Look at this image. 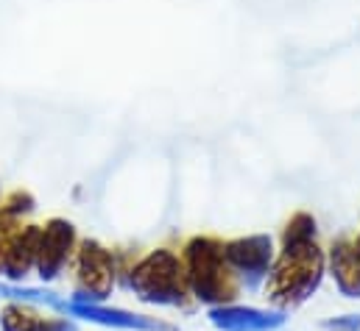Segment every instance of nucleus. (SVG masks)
<instances>
[{
    "label": "nucleus",
    "instance_id": "f257e3e1",
    "mask_svg": "<svg viewBox=\"0 0 360 331\" xmlns=\"http://www.w3.org/2000/svg\"><path fill=\"white\" fill-rule=\"evenodd\" d=\"M321 276H324V253L319 250L316 240L282 245V253L271 264L266 278L271 304L282 309L304 304L319 290Z\"/></svg>",
    "mask_w": 360,
    "mask_h": 331
},
{
    "label": "nucleus",
    "instance_id": "f03ea898",
    "mask_svg": "<svg viewBox=\"0 0 360 331\" xmlns=\"http://www.w3.org/2000/svg\"><path fill=\"white\" fill-rule=\"evenodd\" d=\"M184 278L190 287V295H195L201 304L210 306H226L238 298V278L232 267L226 264L224 245L212 237H195L184 245L181 253Z\"/></svg>",
    "mask_w": 360,
    "mask_h": 331
},
{
    "label": "nucleus",
    "instance_id": "7ed1b4c3",
    "mask_svg": "<svg viewBox=\"0 0 360 331\" xmlns=\"http://www.w3.org/2000/svg\"><path fill=\"white\" fill-rule=\"evenodd\" d=\"M129 287L143 304L151 306H184L190 287L181 259L168 248L151 250L129 270Z\"/></svg>",
    "mask_w": 360,
    "mask_h": 331
},
{
    "label": "nucleus",
    "instance_id": "20e7f679",
    "mask_svg": "<svg viewBox=\"0 0 360 331\" xmlns=\"http://www.w3.org/2000/svg\"><path fill=\"white\" fill-rule=\"evenodd\" d=\"M115 287V259L95 240H84L76 250V292L73 304H103Z\"/></svg>",
    "mask_w": 360,
    "mask_h": 331
},
{
    "label": "nucleus",
    "instance_id": "39448f33",
    "mask_svg": "<svg viewBox=\"0 0 360 331\" xmlns=\"http://www.w3.org/2000/svg\"><path fill=\"white\" fill-rule=\"evenodd\" d=\"M226 264L232 267L238 284H246L249 290H257L266 278L274 264V243L266 234H252V237H240L224 245Z\"/></svg>",
    "mask_w": 360,
    "mask_h": 331
},
{
    "label": "nucleus",
    "instance_id": "423d86ee",
    "mask_svg": "<svg viewBox=\"0 0 360 331\" xmlns=\"http://www.w3.org/2000/svg\"><path fill=\"white\" fill-rule=\"evenodd\" d=\"M73 250H76V229H73V223L59 220V217L48 220L45 229L39 231L37 267H34L37 276L42 281H53L65 270V264L70 262Z\"/></svg>",
    "mask_w": 360,
    "mask_h": 331
},
{
    "label": "nucleus",
    "instance_id": "0eeeda50",
    "mask_svg": "<svg viewBox=\"0 0 360 331\" xmlns=\"http://www.w3.org/2000/svg\"><path fill=\"white\" fill-rule=\"evenodd\" d=\"M65 318L84 320V323L103 326V329H120V331H176L171 323H162L157 318L137 315V312L117 309V306H106V304H73V301H68Z\"/></svg>",
    "mask_w": 360,
    "mask_h": 331
},
{
    "label": "nucleus",
    "instance_id": "6e6552de",
    "mask_svg": "<svg viewBox=\"0 0 360 331\" xmlns=\"http://www.w3.org/2000/svg\"><path fill=\"white\" fill-rule=\"evenodd\" d=\"M210 323L218 331H279L285 326V312L226 304L210 309Z\"/></svg>",
    "mask_w": 360,
    "mask_h": 331
},
{
    "label": "nucleus",
    "instance_id": "1a4fd4ad",
    "mask_svg": "<svg viewBox=\"0 0 360 331\" xmlns=\"http://www.w3.org/2000/svg\"><path fill=\"white\" fill-rule=\"evenodd\" d=\"M39 231H42L39 226H20V231L14 234L3 262V278H8V284H20L37 267Z\"/></svg>",
    "mask_w": 360,
    "mask_h": 331
},
{
    "label": "nucleus",
    "instance_id": "9d476101",
    "mask_svg": "<svg viewBox=\"0 0 360 331\" xmlns=\"http://www.w3.org/2000/svg\"><path fill=\"white\" fill-rule=\"evenodd\" d=\"M330 270L335 276L338 290L347 298H360V273L352 253V240H338L330 250Z\"/></svg>",
    "mask_w": 360,
    "mask_h": 331
},
{
    "label": "nucleus",
    "instance_id": "9b49d317",
    "mask_svg": "<svg viewBox=\"0 0 360 331\" xmlns=\"http://www.w3.org/2000/svg\"><path fill=\"white\" fill-rule=\"evenodd\" d=\"M48 312L31 304H14L8 301L0 312V329L3 331H45Z\"/></svg>",
    "mask_w": 360,
    "mask_h": 331
},
{
    "label": "nucleus",
    "instance_id": "f8f14e48",
    "mask_svg": "<svg viewBox=\"0 0 360 331\" xmlns=\"http://www.w3.org/2000/svg\"><path fill=\"white\" fill-rule=\"evenodd\" d=\"M310 240H316V220L307 212L293 215L288 220V226H285L282 245H288V243H310Z\"/></svg>",
    "mask_w": 360,
    "mask_h": 331
},
{
    "label": "nucleus",
    "instance_id": "ddd939ff",
    "mask_svg": "<svg viewBox=\"0 0 360 331\" xmlns=\"http://www.w3.org/2000/svg\"><path fill=\"white\" fill-rule=\"evenodd\" d=\"M324 331H360V315H341L321 323Z\"/></svg>",
    "mask_w": 360,
    "mask_h": 331
},
{
    "label": "nucleus",
    "instance_id": "4468645a",
    "mask_svg": "<svg viewBox=\"0 0 360 331\" xmlns=\"http://www.w3.org/2000/svg\"><path fill=\"white\" fill-rule=\"evenodd\" d=\"M45 331H79V326H76V320H70L65 315H48Z\"/></svg>",
    "mask_w": 360,
    "mask_h": 331
},
{
    "label": "nucleus",
    "instance_id": "2eb2a0df",
    "mask_svg": "<svg viewBox=\"0 0 360 331\" xmlns=\"http://www.w3.org/2000/svg\"><path fill=\"white\" fill-rule=\"evenodd\" d=\"M352 253H355V264H358V273H360V234L358 240H352Z\"/></svg>",
    "mask_w": 360,
    "mask_h": 331
}]
</instances>
